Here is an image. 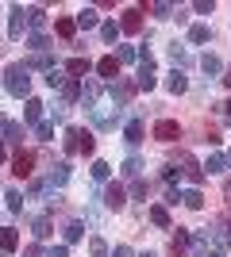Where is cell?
Listing matches in <instances>:
<instances>
[{
    "instance_id": "6da1fadb",
    "label": "cell",
    "mask_w": 231,
    "mask_h": 257,
    "mask_svg": "<svg viewBox=\"0 0 231 257\" xmlns=\"http://www.w3.org/2000/svg\"><path fill=\"white\" fill-rule=\"evenodd\" d=\"M8 92L12 96H27L31 92V69L27 65H8Z\"/></svg>"
},
{
    "instance_id": "7a4b0ae2",
    "label": "cell",
    "mask_w": 231,
    "mask_h": 257,
    "mask_svg": "<svg viewBox=\"0 0 231 257\" xmlns=\"http://www.w3.org/2000/svg\"><path fill=\"white\" fill-rule=\"evenodd\" d=\"M135 85L146 88V92L158 85V81H154V54L150 50H139V81H135Z\"/></svg>"
},
{
    "instance_id": "3957f363",
    "label": "cell",
    "mask_w": 231,
    "mask_h": 257,
    "mask_svg": "<svg viewBox=\"0 0 231 257\" xmlns=\"http://www.w3.org/2000/svg\"><path fill=\"white\" fill-rule=\"evenodd\" d=\"M154 139L158 142H177L181 139V127H177L174 119H158V123H154Z\"/></svg>"
},
{
    "instance_id": "277c9868",
    "label": "cell",
    "mask_w": 231,
    "mask_h": 257,
    "mask_svg": "<svg viewBox=\"0 0 231 257\" xmlns=\"http://www.w3.org/2000/svg\"><path fill=\"white\" fill-rule=\"evenodd\" d=\"M104 204H108L112 211H120V207L127 204V192H123V184H108V188H104Z\"/></svg>"
},
{
    "instance_id": "5b68a950",
    "label": "cell",
    "mask_w": 231,
    "mask_h": 257,
    "mask_svg": "<svg viewBox=\"0 0 231 257\" xmlns=\"http://www.w3.org/2000/svg\"><path fill=\"white\" fill-rule=\"evenodd\" d=\"M31 169H35V154H31V150L16 154V161H12V173H16V177H31Z\"/></svg>"
},
{
    "instance_id": "8992f818",
    "label": "cell",
    "mask_w": 231,
    "mask_h": 257,
    "mask_svg": "<svg viewBox=\"0 0 231 257\" xmlns=\"http://www.w3.org/2000/svg\"><path fill=\"white\" fill-rule=\"evenodd\" d=\"M97 73L104 77V81H116V77H120V58H112V54H108V58H100Z\"/></svg>"
},
{
    "instance_id": "52a82bcc",
    "label": "cell",
    "mask_w": 231,
    "mask_h": 257,
    "mask_svg": "<svg viewBox=\"0 0 231 257\" xmlns=\"http://www.w3.org/2000/svg\"><path fill=\"white\" fill-rule=\"evenodd\" d=\"M139 27H143V8H127V12H123L120 31H139Z\"/></svg>"
},
{
    "instance_id": "ba28073f",
    "label": "cell",
    "mask_w": 231,
    "mask_h": 257,
    "mask_svg": "<svg viewBox=\"0 0 231 257\" xmlns=\"http://www.w3.org/2000/svg\"><path fill=\"white\" fill-rule=\"evenodd\" d=\"M143 135H146V127L139 123V119H131V123L123 127V139H127V146H139V142H143Z\"/></svg>"
},
{
    "instance_id": "9c48e42d",
    "label": "cell",
    "mask_w": 231,
    "mask_h": 257,
    "mask_svg": "<svg viewBox=\"0 0 231 257\" xmlns=\"http://www.w3.org/2000/svg\"><path fill=\"white\" fill-rule=\"evenodd\" d=\"M16 246H20V230H16V226H4V230H0V249L12 253Z\"/></svg>"
},
{
    "instance_id": "30bf717a",
    "label": "cell",
    "mask_w": 231,
    "mask_h": 257,
    "mask_svg": "<svg viewBox=\"0 0 231 257\" xmlns=\"http://www.w3.org/2000/svg\"><path fill=\"white\" fill-rule=\"evenodd\" d=\"M181 165H185V177H189L193 184H200V181H204V169H200V165H197L193 158H189V154H181Z\"/></svg>"
},
{
    "instance_id": "8fae6325",
    "label": "cell",
    "mask_w": 231,
    "mask_h": 257,
    "mask_svg": "<svg viewBox=\"0 0 231 257\" xmlns=\"http://www.w3.org/2000/svg\"><path fill=\"white\" fill-rule=\"evenodd\" d=\"M89 69H93V62H89V58H73V62L66 65V73L73 77V81H77V77H85Z\"/></svg>"
},
{
    "instance_id": "7c38bea8",
    "label": "cell",
    "mask_w": 231,
    "mask_h": 257,
    "mask_svg": "<svg viewBox=\"0 0 231 257\" xmlns=\"http://www.w3.org/2000/svg\"><path fill=\"white\" fill-rule=\"evenodd\" d=\"M166 88H170V92H174V96H177V92H185V88H189L185 73H181V69H174V73H170V81H166Z\"/></svg>"
},
{
    "instance_id": "4fadbf2b",
    "label": "cell",
    "mask_w": 231,
    "mask_h": 257,
    "mask_svg": "<svg viewBox=\"0 0 231 257\" xmlns=\"http://www.w3.org/2000/svg\"><path fill=\"white\" fill-rule=\"evenodd\" d=\"M131 92H135L131 81H120V85H112V100H120V104H127V100H131Z\"/></svg>"
},
{
    "instance_id": "5bb4252c",
    "label": "cell",
    "mask_w": 231,
    "mask_h": 257,
    "mask_svg": "<svg viewBox=\"0 0 231 257\" xmlns=\"http://www.w3.org/2000/svg\"><path fill=\"white\" fill-rule=\"evenodd\" d=\"M208 39H212V31H208V27H204V23H193V27H189V43H208Z\"/></svg>"
},
{
    "instance_id": "9a60e30c",
    "label": "cell",
    "mask_w": 231,
    "mask_h": 257,
    "mask_svg": "<svg viewBox=\"0 0 231 257\" xmlns=\"http://www.w3.org/2000/svg\"><path fill=\"white\" fill-rule=\"evenodd\" d=\"M23 16H27V8H12V39H20V35H23V23H27Z\"/></svg>"
},
{
    "instance_id": "2e32d148",
    "label": "cell",
    "mask_w": 231,
    "mask_h": 257,
    "mask_svg": "<svg viewBox=\"0 0 231 257\" xmlns=\"http://www.w3.org/2000/svg\"><path fill=\"white\" fill-rule=\"evenodd\" d=\"M54 31L62 35V39H73V31H77V20H69V16H62V20L54 23Z\"/></svg>"
},
{
    "instance_id": "e0dca14e",
    "label": "cell",
    "mask_w": 231,
    "mask_h": 257,
    "mask_svg": "<svg viewBox=\"0 0 231 257\" xmlns=\"http://www.w3.org/2000/svg\"><path fill=\"white\" fill-rule=\"evenodd\" d=\"M146 215H150V223H154V226H162V230H170V211H166V207H150Z\"/></svg>"
},
{
    "instance_id": "ac0fdd59",
    "label": "cell",
    "mask_w": 231,
    "mask_h": 257,
    "mask_svg": "<svg viewBox=\"0 0 231 257\" xmlns=\"http://www.w3.org/2000/svg\"><path fill=\"white\" fill-rule=\"evenodd\" d=\"M77 27H85V31H89V27H97V8H81V12H77Z\"/></svg>"
},
{
    "instance_id": "d6986e66",
    "label": "cell",
    "mask_w": 231,
    "mask_h": 257,
    "mask_svg": "<svg viewBox=\"0 0 231 257\" xmlns=\"http://www.w3.org/2000/svg\"><path fill=\"white\" fill-rule=\"evenodd\" d=\"M77 96H81V81H73V77H69L66 85H62V100L69 104V100H77Z\"/></svg>"
},
{
    "instance_id": "ffe728a7",
    "label": "cell",
    "mask_w": 231,
    "mask_h": 257,
    "mask_svg": "<svg viewBox=\"0 0 231 257\" xmlns=\"http://www.w3.org/2000/svg\"><path fill=\"white\" fill-rule=\"evenodd\" d=\"M81 135H85V131H77V127H69V131H66V150H69V154L81 150Z\"/></svg>"
},
{
    "instance_id": "44dd1931",
    "label": "cell",
    "mask_w": 231,
    "mask_h": 257,
    "mask_svg": "<svg viewBox=\"0 0 231 257\" xmlns=\"http://www.w3.org/2000/svg\"><path fill=\"white\" fill-rule=\"evenodd\" d=\"M23 115H27V123H35V127H39V115H43V104H39V100H27V107H23Z\"/></svg>"
},
{
    "instance_id": "7402d4cb",
    "label": "cell",
    "mask_w": 231,
    "mask_h": 257,
    "mask_svg": "<svg viewBox=\"0 0 231 257\" xmlns=\"http://www.w3.org/2000/svg\"><path fill=\"white\" fill-rule=\"evenodd\" d=\"M66 181H69V165H58V169L50 173V188H62Z\"/></svg>"
},
{
    "instance_id": "603a6c76",
    "label": "cell",
    "mask_w": 231,
    "mask_h": 257,
    "mask_svg": "<svg viewBox=\"0 0 231 257\" xmlns=\"http://www.w3.org/2000/svg\"><path fill=\"white\" fill-rule=\"evenodd\" d=\"M200 69H204V73H220L223 65H220V58H216V54H204V58H200Z\"/></svg>"
},
{
    "instance_id": "cb8c5ba5",
    "label": "cell",
    "mask_w": 231,
    "mask_h": 257,
    "mask_svg": "<svg viewBox=\"0 0 231 257\" xmlns=\"http://www.w3.org/2000/svg\"><path fill=\"white\" fill-rule=\"evenodd\" d=\"M116 35H120V27H116V23H100V39H104V43H116Z\"/></svg>"
},
{
    "instance_id": "d4e9b609",
    "label": "cell",
    "mask_w": 231,
    "mask_h": 257,
    "mask_svg": "<svg viewBox=\"0 0 231 257\" xmlns=\"http://www.w3.org/2000/svg\"><path fill=\"white\" fill-rule=\"evenodd\" d=\"M223 165H227V158H223V154H212L204 169H208V173H223Z\"/></svg>"
},
{
    "instance_id": "484cf974",
    "label": "cell",
    "mask_w": 231,
    "mask_h": 257,
    "mask_svg": "<svg viewBox=\"0 0 231 257\" xmlns=\"http://www.w3.org/2000/svg\"><path fill=\"white\" fill-rule=\"evenodd\" d=\"M108 173H112L108 161H93V177H97V181H108Z\"/></svg>"
},
{
    "instance_id": "4316f807",
    "label": "cell",
    "mask_w": 231,
    "mask_h": 257,
    "mask_svg": "<svg viewBox=\"0 0 231 257\" xmlns=\"http://www.w3.org/2000/svg\"><path fill=\"white\" fill-rule=\"evenodd\" d=\"M35 234H39V238L50 234V215H39V219H35Z\"/></svg>"
},
{
    "instance_id": "83f0119b",
    "label": "cell",
    "mask_w": 231,
    "mask_h": 257,
    "mask_svg": "<svg viewBox=\"0 0 231 257\" xmlns=\"http://www.w3.org/2000/svg\"><path fill=\"white\" fill-rule=\"evenodd\" d=\"M46 85H50V88H62V85H66V73H62V69H50V73H46Z\"/></svg>"
},
{
    "instance_id": "f1b7e54d",
    "label": "cell",
    "mask_w": 231,
    "mask_h": 257,
    "mask_svg": "<svg viewBox=\"0 0 231 257\" xmlns=\"http://www.w3.org/2000/svg\"><path fill=\"white\" fill-rule=\"evenodd\" d=\"M89 253H93V257H104V253H108L104 238H89Z\"/></svg>"
},
{
    "instance_id": "f546056e",
    "label": "cell",
    "mask_w": 231,
    "mask_h": 257,
    "mask_svg": "<svg viewBox=\"0 0 231 257\" xmlns=\"http://www.w3.org/2000/svg\"><path fill=\"white\" fill-rule=\"evenodd\" d=\"M181 200H185V207H193V211H197V207H204V196H200V192H185Z\"/></svg>"
},
{
    "instance_id": "4dcf8cb0",
    "label": "cell",
    "mask_w": 231,
    "mask_h": 257,
    "mask_svg": "<svg viewBox=\"0 0 231 257\" xmlns=\"http://www.w3.org/2000/svg\"><path fill=\"white\" fill-rule=\"evenodd\" d=\"M139 169H143V161H139V158H127V161H123V173H127V177H139Z\"/></svg>"
},
{
    "instance_id": "1f68e13d",
    "label": "cell",
    "mask_w": 231,
    "mask_h": 257,
    "mask_svg": "<svg viewBox=\"0 0 231 257\" xmlns=\"http://www.w3.org/2000/svg\"><path fill=\"white\" fill-rule=\"evenodd\" d=\"M81 234H85V226H81V223H69L66 226V242H77Z\"/></svg>"
},
{
    "instance_id": "d6a6232c",
    "label": "cell",
    "mask_w": 231,
    "mask_h": 257,
    "mask_svg": "<svg viewBox=\"0 0 231 257\" xmlns=\"http://www.w3.org/2000/svg\"><path fill=\"white\" fill-rule=\"evenodd\" d=\"M170 58H174V62H189V54H185V46H181V43L170 46Z\"/></svg>"
},
{
    "instance_id": "836d02e7",
    "label": "cell",
    "mask_w": 231,
    "mask_h": 257,
    "mask_svg": "<svg viewBox=\"0 0 231 257\" xmlns=\"http://www.w3.org/2000/svg\"><path fill=\"white\" fill-rule=\"evenodd\" d=\"M93 150H97V142H93V135L85 131V135H81V154H93Z\"/></svg>"
},
{
    "instance_id": "e575fe53",
    "label": "cell",
    "mask_w": 231,
    "mask_h": 257,
    "mask_svg": "<svg viewBox=\"0 0 231 257\" xmlns=\"http://www.w3.org/2000/svg\"><path fill=\"white\" fill-rule=\"evenodd\" d=\"M27 23L39 27V23H43V8H27Z\"/></svg>"
},
{
    "instance_id": "d590c367",
    "label": "cell",
    "mask_w": 231,
    "mask_h": 257,
    "mask_svg": "<svg viewBox=\"0 0 231 257\" xmlns=\"http://www.w3.org/2000/svg\"><path fill=\"white\" fill-rule=\"evenodd\" d=\"M8 207H12V211H20V207H23V196L16 192V188H12V192H8Z\"/></svg>"
},
{
    "instance_id": "8d00e7d4",
    "label": "cell",
    "mask_w": 231,
    "mask_h": 257,
    "mask_svg": "<svg viewBox=\"0 0 231 257\" xmlns=\"http://www.w3.org/2000/svg\"><path fill=\"white\" fill-rule=\"evenodd\" d=\"M31 50L46 54V35H31Z\"/></svg>"
},
{
    "instance_id": "74e56055",
    "label": "cell",
    "mask_w": 231,
    "mask_h": 257,
    "mask_svg": "<svg viewBox=\"0 0 231 257\" xmlns=\"http://www.w3.org/2000/svg\"><path fill=\"white\" fill-rule=\"evenodd\" d=\"M35 131H39V139H54V123H39Z\"/></svg>"
},
{
    "instance_id": "f35d334b",
    "label": "cell",
    "mask_w": 231,
    "mask_h": 257,
    "mask_svg": "<svg viewBox=\"0 0 231 257\" xmlns=\"http://www.w3.org/2000/svg\"><path fill=\"white\" fill-rule=\"evenodd\" d=\"M212 8H216V4H212V0H197V4H193V12H200V16H208Z\"/></svg>"
},
{
    "instance_id": "ab89813d",
    "label": "cell",
    "mask_w": 231,
    "mask_h": 257,
    "mask_svg": "<svg viewBox=\"0 0 231 257\" xmlns=\"http://www.w3.org/2000/svg\"><path fill=\"white\" fill-rule=\"evenodd\" d=\"M150 12H154V16H162V20H166V16L174 12V4H150Z\"/></svg>"
},
{
    "instance_id": "60d3db41",
    "label": "cell",
    "mask_w": 231,
    "mask_h": 257,
    "mask_svg": "<svg viewBox=\"0 0 231 257\" xmlns=\"http://www.w3.org/2000/svg\"><path fill=\"white\" fill-rule=\"evenodd\" d=\"M135 58H139V54H135L131 46H120V62H135Z\"/></svg>"
},
{
    "instance_id": "b9f144b4",
    "label": "cell",
    "mask_w": 231,
    "mask_h": 257,
    "mask_svg": "<svg viewBox=\"0 0 231 257\" xmlns=\"http://www.w3.org/2000/svg\"><path fill=\"white\" fill-rule=\"evenodd\" d=\"M112 257H135V253H131V246H116V249H112Z\"/></svg>"
},
{
    "instance_id": "7bdbcfd3",
    "label": "cell",
    "mask_w": 231,
    "mask_h": 257,
    "mask_svg": "<svg viewBox=\"0 0 231 257\" xmlns=\"http://www.w3.org/2000/svg\"><path fill=\"white\" fill-rule=\"evenodd\" d=\"M46 257H69V249H66V246H54V249H50Z\"/></svg>"
},
{
    "instance_id": "ee69618b",
    "label": "cell",
    "mask_w": 231,
    "mask_h": 257,
    "mask_svg": "<svg viewBox=\"0 0 231 257\" xmlns=\"http://www.w3.org/2000/svg\"><path fill=\"white\" fill-rule=\"evenodd\" d=\"M223 85H227V88H231V69H227V73H223Z\"/></svg>"
},
{
    "instance_id": "f6af8a7d",
    "label": "cell",
    "mask_w": 231,
    "mask_h": 257,
    "mask_svg": "<svg viewBox=\"0 0 231 257\" xmlns=\"http://www.w3.org/2000/svg\"><path fill=\"white\" fill-rule=\"evenodd\" d=\"M4 154H8V150H4V142H0V161H4Z\"/></svg>"
},
{
    "instance_id": "bcb514c9",
    "label": "cell",
    "mask_w": 231,
    "mask_h": 257,
    "mask_svg": "<svg viewBox=\"0 0 231 257\" xmlns=\"http://www.w3.org/2000/svg\"><path fill=\"white\" fill-rule=\"evenodd\" d=\"M223 111H227V115H231V100H227V104H223Z\"/></svg>"
},
{
    "instance_id": "7dc6e473",
    "label": "cell",
    "mask_w": 231,
    "mask_h": 257,
    "mask_svg": "<svg viewBox=\"0 0 231 257\" xmlns=\"http://www.w3.org/2000/svg\"><path fill=\"white\" fill-rule=\"evenodd\" d=\"M143 257H154V253H143Z\"/></svg>"
},
{
    "instance_id": "c3c4849f",
    "label": "cell",
    "mask_w": 231,
    "mask_h": 257,
    "mask_svg": "<svg viewBox=\"0 0 231 257\" xmlns=\"http://www.w3.org/2000/svg\"><path fill=\"white\" fill-rule=\"evenodd\" d=\"M212 257H220V253H212Z\"/></svg>"
}]
</instances>
